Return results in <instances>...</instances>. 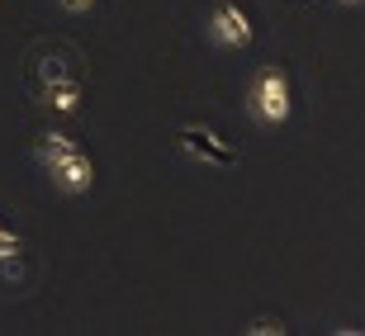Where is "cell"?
<instances>
[{
    "mask_svg": "<svg viewBox=\"0 0 365 336\" xmlns=\"http://www.w3.org/2000/svg\"><path fill=\"white\" fill-rule=\"evenodd\" d=\"M247 332H252V336H284V322H280V317H257Z\"/></svg>",
    "mask_w": 365,
    "mask_h": 336,
    "instance_id": "ba28073f",
    "label": "cell"
},
{
    "mask_svg": "<svg viewBox=\"0 0 365 336\" xmlns=\"http://www.w3.org/2000/svg\"><path fill=\"white\" fill-rule=\"evenodd\" d=\"M209 33H214V43H223V48H252V19H247V10L232 5V0H218L214 5Z\"/></svg>",
    "mask_w": 365,
    "mask_h": 336,
    "instance_id": "5b68a950",
    "label": "cell"
},
{
    "mask_svg": "<svg viewBox=\"0 0 365 336\" xmlns=\"http://www.w3.org/2000/svg\"><path fill=\"white\" fill-rule=\"evenodd\" d=\"M337 5H365V0H337Z\"/></svg>",
    "mask_w": 365,
    "mask_h": 336,
    "instance_id": "30bf717a",
    "label": "cell"
},
{
    "mask_svg": "<svg viewBox=\"0 0 365 336\" xmlns=\"http://www.w3.org/2000/svg\"><path fill=\"white\" fill-rule=\"evenodd\" d=\"M34 157L43 162V171L53 175V185L62 194H91L95 189V162L86 157V147L67 133H38Z\"/></svg>",
    "mask_w": 365,
    "mask_h": 336,
    "instance_id": "6da1fadb",
    "label": "cell"
},
{
    "mask_svg": "<svg viewBox=\"0 0 365 336\" xmlns=\"http://www.w3.org/2000/svg\"><path fill=\"white\" fill-rule=\"evenodd\" d=\"M71 62H76V53H71L67 43H38L29 53V81H34V90L57 85V81H81V71L71 67Z\"/></svg>",
    "mask_w": 365,
    "mask_h": 336,
    "instance_id": "3957f363",
    "label": "cell"
},
{
    "mask_svg": "<svg viewBox=\"0 0 365 336\" xmlns=\"http://www.w3.org/2000/svg\"><path fill=\"white\" fill-rule=\"evenodd\" d=\"M176 142L204 166H218V171H232V166H237V152H232L214 128H204V123H185V128L176 133Z\"/></svg>",
    "mask_w": 365,
    "mask_h": 336,
    "instance_id": "277c9868",
    "label": "cell"
},
{
    "mask_svg": "<svg viewBox=\"0 0 365 336\" xmlns=\"http://www.w3.org/2000/svg\"><path fill=\"white\" fill-rule=\"evenodd\" d=\"M62 10L67 14H86V10H95V0H62Z\"/></svg>",
    "mask_w": 365,
    "mask_h": 336,
    "instance_id": "9c48e42d",
    "label": "cell"
},
{
    "mask_svg": "<svg viewBox=\"0 0 365 336\" xmlns=\"http://www.w3.org/2000/svg\"><path fill=\"white\" fill-rule=\"evenodd\" d=\"M19 256H24V237H19V232H5V228H0V266H14Z\"/></svg>",
    "mask_w": 365,
    "mask_h": 336,
    "instance_id": "52a82bcc",
    "label": "cell"
},
{
    "mask_svg": "<svg viewBox=\"0 0 365 336\" xmlns=\"http://www.w3.org/2000/svg\"><path fill=\"white\" fill-rule=\"evenodd\" d=\"M247 109H252L257 123L280 128V123L289 119V109H294V100H289V76H284L280 67H261L257 76H252V85H247Z\"/></svg>",
    "mask_w": 365,
    "mask_h": 336,
    "instance_id": "7a4b0ae2",
    "label": "cell"
},
{
    "mask_svg": "<svg viewBox=\"0 0 365 336\" xmlns=\"http://www.w3.org/2000/svg\"><path fill=\"white\" fill-rule=\"evenodd\" d=\"M38 100H43V105H53L57 114H76V109H81V100H86V85H81V81H57V85H43Z\"/></svg>",
    "mask_w": 365,
    "mask_h": 336,
    "instance_id": "8992f818",
    "label": "cell"
}]
</instances>
